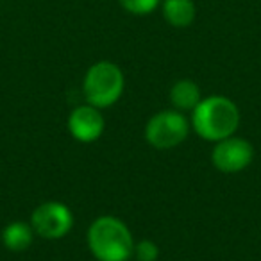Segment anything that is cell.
<instances>
[{
  "mask_svg": "<svg viewBox=\"0 0 261 261\" xmlns=\"http://www.w3.org/2000/svg\"><path fill=\"white\" fill-rule=\"evenodd\" d=\"M138 261H156L160 257V247L150 240H143L138 245H135V252Z\"/></svg>",
  "mask_w": 261,
  "mask_h": 261,
  "instance_id": "12",
  "label": "cell"
},
{
  "mask_svg": "<svg viewBox=\"0 0 261 261\" xmlns=\"http://www.w3.org/2000/svg\"><path fill=\"white\" fill-rule=\"evenodd\" d=\"M31 225L34 232L41 238L59 240L70 232L73 227V215L70 207L58 200L43 202L33 211Z\"/></svg>",
  "mask_w": 261,
  "mask_h": 261,
  "instance_id": "5",
  "label": "cell"
},
{
  "mask_svg": "<svg viewBox=\"0 0 261 261\" xmlns=\"http://www.w3.org/2000/svg\"><path fill=\"white\" fill-rule=\"evenodd\" d=\"M161 13L168 25L185 29L193 23L197 8L193 0H161Z\"/></svg>",
  "mask_w": 261,
  "mask_h": 261,
  "instance_id": "8",
  "label": "cell"
},
{
  "mask_svg": "<svg viewBox=\"0 0 261 261\" xmlns=\"http://www.w3.org/2000/svg\"><path fill=\"white\" fill-rule=\"evenodd\" d=\"M192 125L200 138L217 143L236 133L240 111L231 98L213 95L202 98L192 111Z\"/></svg>",
  "mask_w": 261,
  "mask_h": 261,
  "instance_id": "1",
  "label": "cell"
},
{
  "mask_svg": "<svg viewBox=\"0 0 261 261\" xmlns=\"http://www.w3.org/2000/svg\"><path fill=\"white\" fill-rule=\"evenodd\" d=\"M86 238L91 254L98 261H127L135 252V242L129 227L111 215L95 218Z\"/></svg>",
  "mask_w": 261,
  "mask_h": 261,
  "instance_id": "2",
  "label": "cell"
},
{
  "mask_svg": "<svg viewBox=\"0 0 261 261\" xmlns=\"http://www.w3.org/2000/svg\"><path fill=\"white\" fill-rule=\"evenodd\" d=\"M70 135L81 143H91L104 133V116L95 106H79L68 116Z\"/></svg>",
  "mask_w": 261,
  "mask_h": 261,
  "instance_id": "7",
  "label": "cell"
},
{
  "mask_svg": "<svg viewBox=\"0 0 261 261\" xmlns=\"http://www.w3.org/2000/svg\"><path fill=\"white\" fill-rule=\"evenodd\" d=\"M34 238V229L25 222H11L2 231V242L11 252H23L31 247Z\"/></svg>",
  "mask_w": 261,
  "mask_h": 261,
  "instance_id": "10",
  "label": "cell"
},
{
  "mask_svg": "<svg viewBox=\"0 0 261 261\" xmlns=\"http://www.w3.org/2000/svg\"><path fill=\"white\" fill-rule=\"evenodd\" d=\"M254 149L250 142L236 136H229L217 142L213 152H211V163L215 168L225 174H236L242 172L252 163Z\"/></svg>",
  "mask_w": 261,
  "mask_h": 261,
  "instance_id": "6",
  "label": "cell"
},
{
  "mask_svg": "<svg viewBox=\"0 0 261 261\" xmlns=\"http://www.w3.org/2000/svg\"><path fill=\"white\" fill-rule=\"evenodd\" d=\"M188 120L177 109L160 111L147 122L145 138L154 149L168 150L181 145L188 136Z\"/></svg>",
  "mask_w": 261,
  "mask_h": 261,
  "instance_id": "4",
  "label": "cell"
},
{
  "mask_svg": "<svg viewBox=\"0 0 261 261\" xmlns=\"http://www.w3.org/2000/svg\"><path fill=\"white\" fill-rule=\"evenodd\" d=\"M125 79L118 65L111 61H98L90 66L84 75L83 91L88 104L98 109L111 108L123 93Z\"/></svg>",
  "mask_w": 261,
  "mask_h": 261,
  "instance_id": "3",
  "label": "cell"
},
{
  "mask_svg": "<svg viewBox=\"0 0 261 261\" xmlns=\"http://www.w3.org/2000/svg\"><path fill=\"white\" fill-rule=\"evenodd\" d=\"M118 2L127 13L136 16L150 15L161 6V0H118Z\"/></svg>",
  "mask_w": 261,
  "mask_h": 261,
  "instance_id": "11",
  "label": "cell"
},
{
  "mask_svg": "<svg viewBox=\"0 0 261 261\" xmlns=\"http://www.w3.org/2000/svg\"><path fill=\"white\" fill-rule=\"evenodd\" d=\"M200 100V88L190 79L177 81L170 90V102L177 111H193Z\"/></svg>",
  "mask_w": 261,
  "mask_h": 261,
  "instance_id": "9",
  "label": "cell"
}]
</instances>
